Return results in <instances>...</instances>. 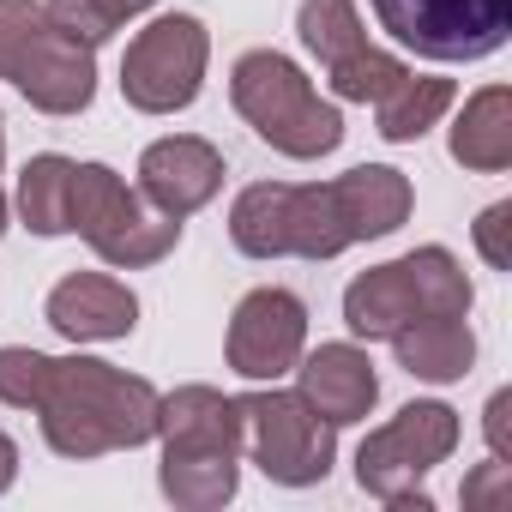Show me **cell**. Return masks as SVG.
Segmentation results:
<instances>
[{
	"label": "cell",
	"instance_id": "cell-7",
	"mask_svg": "<svg viewBox=\"0 0 512 512\" xmlns=\"http://www.w3.org/2000/svg\"><path fill=\"white\" fill-rule=\"evenodd\" d=\"M67 235H85L97 260L121 266V272H139V266H157L163 253L181 241V223L175 217H151L145 199L103 163H73V187H67Z\"/></svg>",
	"mask_w": 512,
	"mask_h": 512
},
{
	"label": "cell",
	"instance_id": "cell-24",
	"mask_svg": "<svg viewBox=\"0 0 512 512\" xmlns=\"http://www.w3.org/2000/svg\"><path fill=\"white\" fill-rule=\"evenodd\" d=\"M482 428H488V452H494L500 464H512V392H494V398H488Z\"/></svg>",
	"mask_w": 512,
	"mask_h": 512
},
{
	"label": "cell",
	"instance_id": "cell-15",
	"mask_svg": "<svg viewBox=\"0 0 512 512\" xmlns=\"http://www.w3.org/2000/svg\"><path fill=\"white\" fill-rule=\"evenodd\" d=\"M49 326L67 344H109L139 326V296L103 272H73L49 290Z\"/></svg>",
	"mask_w": 512,
	"mask_h": 512
},
{
	"label": "cell",
	"instance_id": "cell-18",
	"mask_svg": "<svg viewBox=\"0 0 512 512\" xmlns=\"http://www.w3.org/2000/svg\"><path fill=\"white\" fill-rule=\"evenodd\" d=\"M452 157L476 175H500L512 163V91L506 85H488L464 103L452 127Z\"/></svg>",
	"mask_w": 512,
	"mask_h": 512
},
{
	"label": "cell",
	"instance_id": "cell-23",
	"mask_svg": "<svg viewBox=\"0 0 512 512\" xmlns=\"http://www.w3.org/2000/svg\"><path fill=\"white\" fill-rule=\"evenodd\" d=\"M476 247H482V260H488L494 272L512 266V205H506V199L476 217Z\"/></svg>",
	"mask_w": 512,
	"mask_h": 512
},
{
	"label": "cell",
	"instance_id": "cell-22",
	"mask_svg": "<svg viewBox=\"0 0 512 512\" xmlns=\"http://www.w3.org/2000/svg\"><path fill=\"white\" fill-rule=\"evenodd\" d=\"M458 500H464V512H512V464H500V458L476 464L464 476Z\"/></svg>",
	"mask_w": 512,
	"mask_h": 512
},
{
	"label": "cell",
	"instance_id": "cell-6",
	"mask_svg": "<svg viewBox=\"0 0 512 512\" xmlns=\"http://www.w3.org/2000/svg\"><path fill=\"white\" fill-rule=\"evenodd\" d=\"M476 290L464 278V266L452 260L446 247H416L404 260H386L374 272H362L344 290V326L356 338H392L416 320L434 314H470Z\"/></svg>",
	"mask_w": 512,
	"mask_h": 512
},
{
	"label": "cell",
	"instance_id": "cell-3",
	"mask_svg": "<svg viewBox=\"0 0 512 512\" xmlns=\"http://www.w3.org/2000/svg\"><path fill=\"white\" fill-rule=\"evenodd\" d=\"M157 440H163V494L187 512H211L235 500L241 452H247V416L241 398H223L217 386H175L157 398Z\"/></svg>",
	"mask_w": 512,
	"mask_h": 512
},
{
	"label": "cell",
	"instance_id": "cell-16",
	"mask_svg": "<svg viewBox=\"0 0 512 512\" xmlns=\"http://www.w3.org/2000/svg\"><path fill=\"white\" fill-rule=\"evenodd\" d=\"M296 392L332 422V428H344V422H362L368 410H374V398H380V374H374V362H368V350H356V344H320L314 356L302 350V362H296Z\"/></svg>",
	"mask_w": 512,
	"mask_h": 512
},
{
	"label": "cell",
	"instance_id": "cell-14",
	"mask_svg": "<svg viewBox=\"0 0 512 512\" xmlns=\"http://www.w3.org/2000/svg\"><path fill=\"white\" fill-rule=\"evenodd\" d=\"M223 187V157L217 145L193 139V133H175V139H157L145 145L139 157V199L157 205L163 217H193L199 205H211Z\"/></svg>",
	"mask_w": 512,
	"mask_h": 512
},
{
	"label": "cell",
	"instance_id": "cell-1",
	"mask_svg": "<svg viewBox=\"0 0 512 512\" xmlns=\"http://www.w3.org/2000/svg\"><path fill=\"white\" fill-rule=\"evenodd\" d=\"M416 193L398 169L362 163L338 181L290 187V181H253L229 211V241L247 260H332V253L392 235L410 217Z\"/></svg>",
	"mask_w": 512,
	"mask_h": 512
},
{
	"label": "cell",
	"instance_id": "cell-2",
	"mask_svg": "<svg viewBox=\"0 0 512 512\" xmlns=\"http://www.w3.org/2000/svg\"><path fill=\"white\" fill-rule=\"evenodd\" d=\"M157 386L91 356L0 350V404L43 416V440L61 458H103L157 440Z\"/></svg>",
	"mask_w": 512,
	"mask_h": 512
},
{
	"label": "cell",
	"instance_id": "cell-20",
	"mask_svg": "<svg viewBox=\"0 0 512 512\" xmlns=\"http://www.w3.org/2000/svg\"><path fill=\"white\" fill-rule=\"evenodd\" d=\"M446 109H452V79H416V73H410L392 97L374 103V115H380V139L410 145V139H422Z\"/></svg>",
	"mask_w": 512,
	"mask_h": 512
},
{
	"label": "cell",
	"instance_id": "cell-13",
	"mask_svg": "<svg viewBox=\"0 0 512 512\" xmlns=\"http://www.w3.org/2000/svg\"><path fill=\"white\" fill-rule=\"evenodd\" d=\"M229 368L241 380H260V386H278L284 374H296L302 350H308V308L296 290H253L241 296L235 320H229Z\"/></svg>",
	"mask_w": 512,
	"mask_h": 512
},
{
	"label": "cell",
	"instance_id": "cell-8",
	"mask_svg": "<svg viewBox=\"0 0 512 512\" xmlns=\"http://www.w3.org/2000/svg\"><path fill=\"white\" fill-rule=\"evenodd\" d=\"M452 446H458V410H446V404H404L386 428H374L368 440H362V452H356V482L374 494V500H386V506H398V512H428L434 500H428V470L434 464H446L452 458Z\"/></svg>",
	"mask_w": 512,
	"mask_h": 512
},
{
	"label": "cell",
	"instance_id": "cell-25",
	"mask_svg": "<svg viewBox=\"0 0 512 512\" xmlns=\"http://www.w3.org/2000/svg\"><path fill=\"white\" fill-rule=\"evenodd\" d=\"M13 476H19V446H13L7 434H0V494L13 488Z\"/></svg>",
	"mask_w": 512,
	"mask_h": 512
},
{
	"label": "cell",
	"instance_id": "cell-5",
	"mask_svg": "<svg viewBox=\"0 0 512 512\" xmlns=\"http://www.w3.org/2000/svg\"><path fill=\"white\" fill-rule=\"evenodd\" d=\"M229 103H235V115L260 133L272 151H284V157H326V151H338V139H344V115L308 85V73L290 61V55H278V49H253V55H241L235 61V73H229Z\"/></svg>",
	"mask_w": 512,
	"mask_h": 512
},
{
	"label": "cell",
	"instance_id": "cell-12",
	"mask_svg": "<svg viewBox=\"0 0 512 512\" xmlns=\"http://www.w3.org/2000/svg\"><path fill=\"white\" fill-rule=\"evenodd\" d=\"M296 31H302L308 55L326 67L332 91L350 97V103H380V97H392L410 79L404 61H392L386 49L368 43V31L356 19V0H302Z\"/></svg>",
	"mask_w": 512,
	"mask_h": 512
},
{
	"label": "cell",
	"instance_id": "cell-9",
	"mask_svg": "<svg viewBox=\"0 0 512 512\" xmlns=\"http://www.w3.org/2000/svg\"><path fill=\"white\" fill-rule=\"evenodd\" d=\"M241 416H247V452L272 482H284V488L326 482V470L338 458V428L302 392H278V386L247 392Z\"/></svg>",
	"mask_w": 512,
	"mask_h": 512
},
{
	"label": "cell",
	"instance_id": "cell-4",
	"mask_svg": "<svg viewBox=\"0 0 512 512\" xmlns=\"http://www.w3.org/2000/svg\"><path fill=\"white\" fill-rule=\"evenodd\" d=\"M0 79L43 115H79L97 97V43L73 37L43 0H0Z\"/></svg>",
	"mask_w": 512,
	"mask_h": 512
},
{
	"label": "cell",
	"instance_id": "cell-26",
	"mask_svg": "<svg viewBox=\"0 0 512 512\" xmlns=\"http://www.w3.org/2000/svg\"><path fill=\"white\" fill-rule=\"evenodd\" d=\"M0 235H7V193H0Z\"/></svg>",
	"mask_w": 512,
	"mask_h": 512
},
{
	"label": "cell",
	"instance_id": "cell-10",
	"mask_svg": "<svg viewBox=\"0 0 512 512\" xmlns=\"http://www.w3.org/2000/svg\"><path fill=\"white\" fill-rule=\"evenodd\" d=\"M374 19L422 61H482L512 37V0H374Z\"/></svg>",
	"mask_w": 512,
	"mask_h": 512
},
{
	"label": "cell",
	"instance_id": "cell-17",
	"mask_svg": "<svg viewBox=\"0 0 512 512\" xmlns=\"http://www.w3.org/2000/svg\"><path fill=\"white\" fill-rule=\"evenodd\" d=\"M386 344H392V356H398V368H404V374L434 380V386L464 380V374H470V362H476L470 314H434V320H416V326L392 332Z\"/></svg>",
	"mask_w": 512,
	"mask_h": 512
},
{
	"label": "cell",
	"instance_id": "cell-11",
	"mask_svg": "<svg viewBox=\"0 0 512 512\" xmlns=\"http://www.w3.org/2000/svg\"><path fill=\"white\" fill-rule=\"evenodd\" d=\"M205 61H211V37L199 19L175 13V19H157L145 25L133 43H127V61H121V97L145 115H175L199 97L205 85Z\"/></svg>",
	"mask_w": 512,
	"mask_h": 512
},
{
	"label": "cell",
	"instance_id": "cell-19",
	"mask_svg": "<svg viewBox=\"0 0 512 512\" xmlns=\"http://www.w3.org/2000/svg\"><path fill=\"white\" fill-rule=\"evenodd\" d=\"M67 187H73V157L43 151L19 175V217L37 235H67Z\"/></svg>",
	"mask_w": 512,
	"mask_h": 512
},
{
	"label": "cell",
	"instance_id": "cell-21",
	"mask_svg": "<svg viewBox=\"0 0 512 512\" xmlns=\"http://www.w3.org/2000/svg\"><path fill=\"white\" fill-rule=\"evenodd\" d=\"M43 7L73 31V37H85V43H103V37H115L127 19H139L151 0H43Z\"/></svg>",
	"mask_w": 512,
	"mask_h": 512
}]
</instances>
